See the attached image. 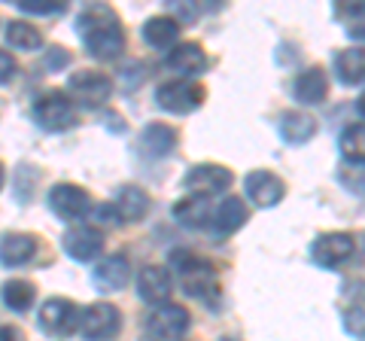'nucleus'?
<instances>
[{
    "label": "nucleus",
    "instance_id": "obj_1",
    "mask_svg": "<svg viewBox=\"0 0 365 341\" xmlns=\"http://www.w3.org/2000/svg\"><path fill=\"white\" fill-rule=\"evenodd\" d=\"M76 28H79V40H83V46L88 49L91 58L113 61L125 52V31L110 6L104 4L86 6L76 19Z\"/></svg>",
    "mask_w": 365,
    "mask_h": 341
},
{
    "label": "nucleus",
    "instance_id": "obj_2",
    "mask_svg": "<svg viewBox=\"0 0 365 341\" xmlns=\"http://www.w3.org/2000/svg\"><path fill=\"white\" fill-rule=\"evenodd\" d=\"M170 271L177 275L180 287L186 290L192 299L216 302V295H220V283H216L213 265L204 256L189 253V250H174V253H170Z\"/></svg>",
    "mask_w": 365,
    "mask_h": 341
},
{
    "label": "nucleus",
    "instance_id": "obj_3",
    "mask_svg": "<svg viewBox=\"0 0 365 341\" xmlns=\"http://www.w3.org/2000/svg\"><path fill=\"white\" fill-rule=\"evenodd\" d=\"M34 119H37L43 131H67L76 125L79 113L71 95L61 92V88H49V92H43L34 101Z\"/></svg>",
    "mask_w": 365,
    "mask_h": 341
},
{
    "label": "nucleus",
    "instance_id": "obj_4",
    "mask_svg": "<svg viewBox=\"0 0 365 341\" xmlns=\"http://www.w3.org/2000/svg\"><path fill=\"white\" fill-rule=\"evenodd\" d=\"M207 92L195 83V79H170V83H162L155 88V104L174 113V116H186V113L198 110L204 104Z\"/></svg>",
    "mask_w": 365,
    "mask_h": 341
},
{
    "label": "nucleus",
    "instance_id": "obj_5",
    "mask_svg": "<svg viewBox=\"0 0 365 341\" xmlns=\"http://www.w3.org/2000/svg\"><path fill=\"white\" fill-rule=\"evenodd\" d=\"M79 323H83V311H79V305L71 302V299H46L40 305V329L43 332H49L55 338H67L79 332Z\"/></svg>",
    "mask_w": 365,
    "mask_h": 341
},
{
    "label": "nucleus",
    "instance_id": "obj_6",
    "mask_svg": "<svg viewBox=\"0 0 365 341\" xmlns=\"http://www.w3.org/2000/svg\"><path fill=\"white\" fill-rule=\"evenodd\" d=\"M122 329V311L113 302H95L83 311L79 335L86 341H113Z\"/></svg>",
    "mask_w": 365,
    "mask_h": 341
},
{
    "label": "nucleus",
    "instance_id": "obj_7",
    "mask_svg": "<svg viewBox=\"0 0 365 341\" xmlns=\"http://www.w3.org/2000/svg\"><path fill=\"white\" fill-rule=\"evenodd\" d=\"M356 241L347 232H326L311 244V259L319 268H341L353 259Z\"/></svg>",
    "mask_w": 365,
    "mask_h": 341
},
{
    "label": "nucleus",
    "instance_id": "obj_8",
    "mask_svg": "<svg viewBox=\"0 0 365 341\" xmlns=\"http://www.w3.org/2000/svg\"><path fill=\"white\" fill-rule=\"evenodd\" d=\"M49 208L58 220L76 223L91 210V195L76 183H55L49 189Z\"/></svg>",
    "mask_w": 365,
    "mask_h": 341
},
{
    "label": "nucleus",
    "instance_id": "obj_9",
    "mask_svg": "<svg viewBox=\"0 0 365 341\" xmlns=\"http://www.w3.org/2000/svg\"><path fill=\"white\" fill-rule=\"evenodd\" d=\"M232 180H235V174L225 165L204 162V165L189 168V174H186V180H182V186L189 189V195H220V192H228Z\"/></svg>",
    "mask_w": 365,
    "mask_h": 341
},
{
    "label": "nucleus",
    "instance_id": "obj_10",
    "mask_svg": "<svg viewBox=\"0 0 365 341\" xmlns=\"http://www.w3.org/2000/svg\"><path fill=\"white\" fill-rule=\"evenodd\" d=\"M64 253L73 259V263H91L101 250H104V229H98V225H71V229L64 232Z\"/></svg>",
    "mask_w": 365,
    "mask_h": 341
},
{
    "label": "nucleus",
    "instance_id": "obj_11",
    "mask_svg": "<svg viewBox=\"0 0 365 341\" xmlns=\"http://www.w3.org/2000/svg\"><path fill=\"white\" fill-rule=\"evenodd\" d=\"M67 92H71L79 104H88V107H98L104 104L113 92V79L101 71H76L67 83Z\"/></svg>",
    "mask_w": 365,
    "mask_h": 341
},
{
    "label": "nucleus",
    "instance_id": "obj_12",
    "mask_svg": "<svg viewBox=\"0 0 365 341\" xmlns=\"http://www.w3.org/2000/svg\"><path fill=\"white\" fill-rule=\"evenodd\" d=\"M244 189H247V198L253 201L256 208H274V204H280L283 195H287V183L265 168L250 170L244 177Z\"/></svg>",
    "mask_w": 365,
    "mask_h": 341
},
{
    "label": "nucleus",
    "instance_id": "obj_13",
    "mask_svg": "<svg viewBox=\"0 0 365 341\" xmlns=\"http://www.w3.org/2000/svg\"><path fill=\"white\" fill-rule=\"evenodd\" d=\"M189 311L182 305H174V302H165L150 314V335L153 338H182L189 329Z\"/></svg>",
    "mask_w": 365,
    "mask_h": 341
},
{
    "label": "nucleus",
    "instance_id": "obj_14",
    "mask_svg": "<svg viewBox=\"0 0 365 341\" xmlns=\"http://www.w3.org/2000/svg\"><path fill=\"white\" fill-rule=\"evenodd\" d=\"M128 280H131V263H128V256H122V253L101 259L95 271H91V283H95L101 292H119L122 287H128Z\"/></svg>",
    "mask_w": 365,
    "mask_h": 341
},
{
    "label": "nucleus",
    "instance_id": "obj_15",
    "mask_svg": "<svg viewBox=\"0 0 365 341\" xmlns=\"http://www.w3.org/2000/svg\"><path fill=\"white\" fill-rule=\"evenodd\" d=\"M170 287H174L170 271L162 265H143L137 271V295H140L146 305H155V308L165 305L170 295Z\"/></svg>",
    "mask_w": 365,
    "mask_h": 341
},
{
    "label": "nucleus",
    "instance_id": "obj_16",
    "mask_svg": "<svg viewBox=\"0 0 365 341\" xmlns=\"http://www.w3.org/2000/svg\"><path fill=\"white\" fill-rule=\"evenodd\" d=\"M110 208L116 210L119 225H125V223H137V220H143L146 213H150V195H146L140 186L125 183V186L116 189V195H113Z\"/></svg>",
    "mask_w": 365,
    "mask_h": 341
},
{
    "label": "nucleus",
    "instance_id": "obj_17",
    "mask_svg": "<svg viewBox=\"0 0 365 341\" xmlns=\"http://www.w3.org/2000/svg\"><path fill=\"white\" fill-rule=\"evenodd\" d=\"M177 141H180V134H177L174 125L150 122L140 131V141H137V146H140V153L150 156V158H165V156H170L177 150Z\"/></svg>",
    "mask_w": 365,
    "mask_h": 341
},
{
    "label": "nucleus",
    "instance_id": "obj_18",
    "mask_svg": "<svg viewBox=\"0 0 365 341\" xmlns=\"http://www.w3.org/2000/svg\"><path fill=\"white\" fill-rule=\"evenodd\" d=\"M292 95L299 104L304 107H317L323 104L326 95H329V73L323 71V67H307V71H302L299 76H295L292 83Z\"/></svg>",
    "mask_w": 365,
    "mask_h": 341
},
{
    "label": "nucleus",
    "instance_id": "obj_19",
    "mask_svg": "<svg viewBox=\"0 0 365 341\" xmlns=\"http://www.w3.org/2000/svg\"><path fill=\"white\" fill-rule=\"evenodd\" d=\"M37 238L28 232H6L0 238V265L6 268H21L37 256Z\"/></svg>",
    "mask_w": 365,
    "mask_h": 341
},
{
    "label": "nucleus",
    "instance_id": "obj_20",
    "mask_svg": "<svg viewBox=\"0 0 365 341\" xmlns=\"http://www.w3.org/2000/svg\"><path fill=\"white\" fill-rule=\"evenodd\" d=\"M165 67L180 73V76H186V79L198 76V73L207 71V52H204L198 43H177V46L168 52Z\"/></svg>",
    "mask_w": 365,
    "mask_h": 341
},
{
    "label": "nucleus",
    "instance_id": "obj_21",
    "mask_svg": "<svg viewBox=\"0 0 365 341\" xmlns=\"http://www.w3.org/2000/svg\"><path fill=\"white\" fill-rule=\"evenodd\" d=\"M174 220L180 225H186V229H204L207 223H213V208H210V198L207 195H186L174 201Z\"/></svg>",
    "mask_w": 365,
    "mask_h": 341
},
{
    "label": "nucleus",
    "instance_id": "obj_22",
    "mask_svg": "<svg viewBox=\"0 0 365 341\" xmlns=\"http://www.w3.org/2000/svg\"><path fill=\"white\" fill-rule=\"evenodd\" d=\"M143 40L153 49H174L180 43V19L174 16H153L143 21Z\"/></svg>",
    "mask_w": 365,
    "mask_h": 341
},
{
    "label": "nucleus",
    "instance_id": "obj_23",
    "mask_svg": "<svg viewBox=\"0 0 365 341\" xmlns=\"http://www.w3.org/2000/svg\"><path fill=\"white\" fill-rule=\"evenodd\" d=\"M277 131L287 143H307L317 134V119L307 116L304 110H287L277 119Z\"/></svg>",
    "mask_w": 365,
    "mask_h": 341
},
{
    "label": "nucleus",
    "instance_id": "obj_24",
    "mask_svg": "<svg viewBox=\"0 0 365 341\" xmlns=\"http://www.w3.org/2000/svg\"><path fill=\"white\" fill-rule=\"evenodd\" d=\"M332 71H335V76L344 86L365 83V46H347V49H341L335 55Z\"/></svg>",
    "mask_w": 365,
    "mask_h": 341
},
{
    "label": "nucleus",
    "instance_id": "obj_25",
    "mask_svg": "<svg viewBox=\"0 0 365 341\" xmlns=\"http://www.w3.org/2000/svg\"><path fill=\"white\" fill-rule=\"evenodd\" d=\"M247 220H250V208L235 195L222 198L220 208L213 210V225H216V232L220 235H235L237 229H244Z\"/></svg>",
    "mask_w": 365,
    "mask_h": 341
},
{
    "label": "nucleus",
    "instance_id": "obj_26",
    "mask_svg": "<svg viewBox=\"0 0 365 341\" xmlns=\"http://www.w3.org/2000/svg\"><path fill=\"white\" fill-rule=\"evenodd\" d=\"M0 299L13 314H25L34 308V302H37V290H34L31 280H21V278H13L6 280L4 287H0Z\"/></svg>",
    "mask_w": 365,
    "mask_h": 341
},
{
    "label": "nucleus",
    "instance_id": "obj_27",
    "mask_svg": "<svg viewBox=\"0 0 365 341\" xmlns=\"http://www.w3.org/2000/svg\"><path fill=\"white\" fill-rule=\"evenodd\" d=\"M6 43L13 49H19V52H37L40 46H43V34L31 25V21H21V19H16V21H9L6 25Z\"/></svg>",
    "mask_w": 365,
    "mask_h": 341
},
{
    "label": "nucleus",
    "instance_id": "obj_28",
    "mask_svg": "<svg viewBox=\"0 0 365 341\" xmlns=\"http://www.w3.org/2000/svg\"><path fill=\"white\" fill-rule=\"evenodd\" d=\"M341 156L353 165H365V122H350L338 138Z\"/></svg>",
    "mask_w": 365,
    "mask_h": 341
},
{
    "label": "nucleus",
    "instance_id": "obj_29",
    "mask_svg": "<svg viewBox=\"0 0 365 341\" xmlns=\"http://www.w3.org/2000/svg\"><path fill=\"white\" fill-rule=\"evenodd\" d=\"M16 6L31 16H55V13H64L67 9L61 0H16Z\"/></svg>",
    "mask_w": 365,
    "mask_h": 341
},
{
    "label": "nucleus",
    "instance_id": "obj_30",
    "mask_svg": "<svg viewBox=\"0 0 365 341\" xmlns=\"http://www.w3.org/2000/svg\"><path fill=\"white\" fill-rule=\"evenodd\" d=\"M344 326L353 338H365V308L359 305H353V308L344 314Z\"/></svg>",
    "mask_w": 365,
    "mask_h": 341
},
{
    "label": "nucleus",
    "instance_id": "obj_31",
    "mask_svg": "<svg viewBox=\"0 0 365 341\" xmlns=\"http://www.w3.org/2000/svg\"><path fill=\"white\" fill-rule=\"evenodd\" d=\"M71 64V52L61 49V46H52L49 52H46V67L49 71H61V67Z\"/></svg>",
    "mask_w": 365,
    "mask_h": 341
},
{
    "label": "nucleus",
    "instance_id": "obj_32",
    "mask_svg": "<svg viewBox=\"0 0 365 341\" xmlns=\"http://www.w3.org/2000/svg\"><path fill=\"white\" fill-rule=\"evenodd\" d=\"M16 71H19V67H16V58H13L9 52L0 49V86H6L9 79L16 76Z\"/></svg>",
    "mask_w": 365,
    "mask_h": 341
},
{
    "label": "nucleus",
    "instance_id": "obj_33",
    "mask_svg": "<svg viewBox=\"0 0 365 341\" xmlns=\"http://www.w3.org/2000/svg\"><path fill=\"white\" fill-rule=\"evenodd\" d=\"M0 341H25L19 326H0Z\"/></svg>",
    "mask_w": 365,
    "mask_h": 341
},
{
    "label": "nucleus",
    "instance_id": "obj_34",
    "mask_svg": "<svg viewBox=\"0 0 365 341\" xmlns=\"http://www.w3.org/2000/svg\"><path fill=\"white\" fill-rule=\"evenodd\" d=\"M347 34H350L353 40H362V43H365V21H359V25H350Z\"/></svg>",
    "mask_w": 365,
    "mask_h": 341
},
{
    "label": "nucleus",
    "instance_id": "obj_35",
    "mask_svg": "<svg viewBox=\"0 0 365 341\" xmlns=\"http://www.w3.org/2000/svg\"><path fill=\"white\" fill-rule=\"evenodd\" d=\"M356 110H359V116L365 119V92L359 95V101H356Z\"/></svg>",
    "mask_w": 365,
    "mask_h": 341
},
{
    "label": "nucleus",
    "instance_id": "obj_36",
    "mask_svg": "<svg viewBox=\"0 0 365 341\" xmlns=\"http://www.w3.org/2000/svg\"><path fill=\"white\" fill-rule=\"evenodd\" d=\"M4 180H6V170H4V165H0V189H4Z\"/></svg>",
    "mask_w": 365,
    "mask_h": 341
},
{
    "label": "nucleus",
    "instance_id": "obj_37",
    "mask_svg": "<svg viewBox=\"0 0 365 341\" xmlns=\"http://www.w3.org/2000/svg\"><path fill=\"white\" fill-rule=\"evenodd\" d=\"M140 341H158V338H153V335H146V338H140Z\"/></svg>",
    "mask_w": 365,
    "mask_h": 341
},
{
    "label": "nucleus",
    "instance_id": "obj_38",
    "mask_svg": "<svg viewBox=\"0 0 365 341\" xmlns=\"http://www.w3.org/2000/svg\"><path fill=\"white\" fill-rule=\"evenodd\" d=\"M222 341H235V338H222Z\"/></svg>",
    "mask_w": 365,
    "mask_h": 341
}]
</instances>
